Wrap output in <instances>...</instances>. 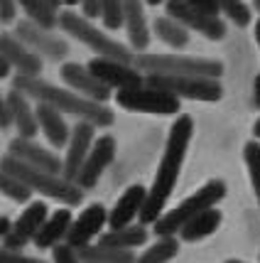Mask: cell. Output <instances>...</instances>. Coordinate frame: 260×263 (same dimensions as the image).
I'll return each mask as SVG.
<instances>
[{"label":"cell","instance_id":"7","mask_svg":"<svg viewBox=\"0 0 260 263\" xmlns=\"http://www.w3.org/2000/svg\"><path fill=\"white\" fill-rule=\"evenodd\" d=\"M145 84L159 91H167L177 99L189 101H218L224 96V86L218 79H202V77H145Z\"/></svg>","mask_w":260,"mask_h":263},{"label":"cell","instance_id":"45","mask_svg":"<svg viewBox=\"0 0 260 263\" xmlns=\"http://www.w3.org/2000/svg\"><path fill=\"white\" fill-rule=\"evenodd\" d=\"M62 3L67 5L69 10H71V8H76V5H81V0H62Z\"/></svg>","mask_w":260,"mask_h":263},{"label":"cell","instance_id":"38","mask_svg":"<svg viewBox=\"0 0 260 263\" xmlns=\"http://www.w3.org/2000/svg\"><path fill=\"white\" fill-rule=\"evenodd\" d=\"M0 263H45V261H37V258H30V256H23V253L3 251L0 253Z\"/></svg>","mask_w":260,"mask_h":263},{"label":"cell","instance_id":"36","mask_svg":"<svg viewBox=\"0 0 260 263\" xmlns=\"http://www.w3.org/2000/svg\"><path fill=\"white\" fill-rule=\"evenodd\" d=\"M192 8H196V10L206 12V15H211V17H218V3L216 0H187Z\"/></svg>","mask_w":260,"mask_h":263},{"label":"cell","instance_id":"10","mask_svg":"<svg viewBox=\"0 0 260 263\" xmlns=\"http://www.w3.org/2000/svg\"><path fill=\"white\" fill-rule=\"evenodd\" d=\"M12 34H15L20 42H25V45L30 47L34 54L49 59V62H62V59L69 54V45L62 37L52 34L49 30L30 23V20H20V23L15 25V32Z\"/></svg>","mask_w":260,"mask_h":263},{"label":"cell","instance_id":"8","mask_svg":"<svg viewBox=\"0 0 260 263\" xmlns=\"http://www.w3.org/2000/svg\"><path fill=\"white\" fill-rule=\"evenodd\" d=\"M115 103L133 111V114H157V116H179L182 103L177 96L167 91H159L152 86H137V89H128V91H115Z\"/></svg>","mask_w":260,"mask_h":263},{"label":"cell","instance_id":"6","mask_svg":"<svg viewBox=\"0 0 260 263\" xmlns=\"http://www.w3.org/2000/svg\"><path fill=\"white\" fill-rule=\"evenodd\" d=\"M226 197V182L224 180H211L204 187H199L194 195H189L184 202L170 209L167 214H162L159 221H155V234L157 236H174L177 231H182L194 217H199L206 209H214L221 199Z\"/></svg>","mask_w":260,"mask_h":263},{"label":"cell","instance_id":"12","mask_svg":"<svg viewBox=\"0 0 260 263\" xmlns=\"http://www.w3.org/2000/svg\"><path fill=\"white\" fill-rule=\"evenodd\" d=\"M49 219V209H47L45 202H30L27 209L17 217L12 231L3 239V251H12L20 253V249H25L27 241H34L39 229L45 227V221Z\"/></svg>","mask_w":260,"mask_h":263},{"label":"cell","instance_id":"32","mask_svg":"<svg viewBox=\"0 0 260 263\" xmlns=\"http://www.w3.org/2000/svg\"><path fill=\"white\" fill-rule=\"evenodd\" d=\"M101 23L106 30L125 27V5L123 0H101Z\"/></svg>","mask_w":260,"mask_h":263},{"label":"cell","instance_id":"40","mask_svg":"<svg viewBox=\"0 0 260 263\" xmlns=\"http://www.w3.org/2000/svg\"><path fill=\"white\" fill-rule=\"evenodd\" d=\"M12 227H15V221H10L8 217H3V219H0V236L5 239V236L12 231Z\"/></svg>","mask_w":260,"mask_h":263},{"label":"cell","instance_id":"9","mask_svg":"<svg viewBox=\"0 0 260 263\" xmlns=\"http://www.w3.org/2000/svg\"><path fill=\"white\" fill-rule=\"evenodd\" d=\"M165 10H167L170 17H174L177 23L184 25L189 32H199L206 40H214V42L226 37V25H224L221 17H211L206 12L196 10L187 0H167L165 3Z\"/></svg>","mask_w":260,"mask_h":263},{"label":"cell","instance_id":"11","mask_svg":"<svg viewBox=\"0 0 260 263\" xmlns=\"http://www.w3.org/2000/svg\"><path fill=\"white\" fill-rule=\"evenodd\" d=\"M89 69L111 91H128V89L145 86V77L135 64H123V62H115V59L93 57L89 62Z\"/></svg>","mask_w":260,"mask_h":263},{"label":"cell","instance_id":"24","mask_svg":"<svg viewBox=\"0 0 260 263\" xmlns=\"http://www.w3.org/2000/svg\"><path fill=\"white\" fill-rule=\"evenodd\" d=\"M145 241H147L145 224H133V227H125V229H111L98 236L101 246L121 249V251H133L135 246H143Z\"/></svg>","mask_w":260,"mask_h":263},{"label":"cell","instance_id":"18","mask_svg":"<svg viewBox=\"0 0 260 263\" xmlns=\"http://www.w3.org/2000/svg\"><path fill=\"white\" fill-rule=\"evenodd\" d=\"M0 57H5L12 64V69H17V77H39L42 74V57L34 54L12 32L0 34Z\"/></svg>","mask_w":260,"mask_h":263},{"label":"cell","instance_id":"16","mask_svg":"<svg viewBox=\"0 0 260 263\" xmlns=\"http://www.w3.org/2000/svg\"><path fill=\"white\" fill-rule=\"evenodd\" d=\"M8 155L17 158L20 162L30 165V167H37V170L52 172V175H64V160H59L52 150L37 145L34 140H27V138H15L8 145Z\"/></svg>","mask_w":260,"mask_h":263},{"label":"cell","instance_id":"35","mask_svg":"<svg viewBox=\"0 0 260 263\" xmlns=\"http://www.w3.org/2000/svg\"><path fill=\"white\" fill-rule=\"evenodd\" d=\"M17 10H20V3L17 0H0V23L10 25L17 17Z\"/></svg>","mask_w":260,"mask_h":263},{"label":"cell","instance_id":"29","mask_svg":"<svg viewBox=\"0 0 260 263\" xmlns=\"http://www.w3.org/2000/svg\"><path fill=\"white\" fill-rule=\"evenodd\" d=\"M179 253L177 236H159L143 256H137V263H170Z\"/></svg>","mask_w":260,"mask_h":263},{"label":"cell","instance_id":"49","mask_svg":"<svg viewBox=\"0 0 260 263\" xmlns=\"http://www.w3.org/2000/svg\"><path fill=\"white\" fill-rule=\"evenodd\" d=\"M226 263H243V261H236V258H231V261H226Z\"/></svg>","mask_w":260,"mask_h":263},{"label":"cell","instance_id":"19","mask_svg":"<svg viewBox=\"0 0 260 263\" xmlns=\"http://www.w3.org/2000/svg\"><path fill=\"white\" fill-rule=\"evenodd\" d=\"M147 192L143 184H130L123 195L118 197L115 206L108 212V227L111 229H125V227H133V219L143 214L147 202Z\"/></svg>","mask_w":260,"mask_h":263},{"label":"cell","instance_id":"31","mask_svg":"<svg viewBox=\"0 0 260 263\" xmlns=\"http://www.w3.org/2000/svg\"><path fill=\"white\" fill-rule=\"evenodd\" d=\"M218 3V10L226 15L236 27H248L253 23V12L243 0H216Z\"/></svg>","mask_w":260,"mask_h":263},{"label":"cell","instance_id":"41","mask_svg":"<svg viewBox=\"0 0 260 263\" xmlns=\"http://www.w3.org/2000/svg\"><path fill=\"white\" fill-rule=\"evenodd\" d=\"M10 69H12L10 62L5 57H0V79H8V77H10Z\"/></svg>","mask_w":260,"mask_h":263},{"label":"cell","instance_id":"13","mask_svg":"<svg viewBox=\"0 0 260 263\" xmlns=\"http://www.w3.org/2000/svg\"><path fill=\"white\" fill-rule=\"evenodd\" d=\"M62 79H64V84H67L71 91H76L79 96L89 99V101L106 103L113 96V91L89 69V64L64 62V64H62Z\"/></svg>","mask_w":260,"mask_h":263},{"label":"cell","instance_id":"48","mask_svg":"<svg viewBox=\"0 0 260 263\" xmlns=\"http://www.w3.org/2000/svg\"><path fill=\"white\" fill-rule=\"evenodd\" d=\"M255 10L260 12V0H255Z\"/></svg>","mask_w":260,"mask_h":263},{"label":"cell","instance_id":"33","mask_svg":"<svg viewBox=\"0 0 260 263\" xmlns=\"http://www.w3.org/2000/svg\"><path fill=\"white\" fill-rule=\"evenodd\" d=\"M0 192L8 199H12V202H20V204L32 199V190L25 182H20L17 177L8 175V172H0Z\"/></svg>","mask_w":260,"mask_h":263},{"label":"cell","instance_id":"34","mask_svg":"<svg viewBox=\"0 0 260 263\" xmlns=\"http://www.w3.org/2000/svg\"><path fill=\"white\" fill-rule=\"evenodd\" d=\"M52 261L54 263H81L76 249H71L69 243H59L52 249Z\"/></svg>","mask_w":260,"mask_h":263},{"label":"cell","instance_id":"25","mask_svg":"<svg viewBox=\"0 0 260 263\" xmlns=\"http://www.w3.org/2000/svg\"><path fill=\"white\" fill-rule=\"evenodd\" d=\"M221 212L218 209H206V212H202L199 217H194L184 229L179 231L182 241H189V243H194V241H202L206 239V236H211L218 227H221Z\"/></svg>","mask_w":260,"mask_h":263},{"label":"cell","instance_id":"39","mask_svg":"<svg viewBox=\"0 0 260 263\" xmlns=\"http://www.w3.org/2000/svg\"><path fill=\"white\" fill-rule=\"evenodd\" d=\"M0 123H3V130H8V128L15 126V116H12V108L10 103L3 99V103H0Z\"/></svg>","mask_w":260,"mask_h":263},{"label":"cell","instance_id":"28","mask_svg":"<svg viewBox=\"0 0 260 263\" xmlns=\"http://www.w3.org/2000/svg\"><path fill=\"white\" fill-rule=\"evenodd\" d=\"M17 3H20V8L25 10L30 23L39 25V27H45L49 32L59 27V12L52 10L45 0H17Z\"/></svg>","mask_w":260,"mask_h":263},{"label":"cell","instance_id":"4","mask_svg":"<svg viewBox=\"0 0 260 263\" xmlns=\"http://www.w3.org/2000/svg\"><path fill=\"white\" fill-rule=\"evenodd\" d=\"M135 67L145 77H202V79H221L224 64L209 57H189V54H157L140 52L135 54Z\"/></svg>","mask_w":260,"mask_h":263},{"label":"cell","instance_id":"23","mask_svg":"<svg viewBox=\"0 0 260 263\" xmlns=\"http://www.w3.org/2000/svg\"><path fill=\"white\" fill-rule=\"evenodd\" d=\"M74 219H71V212L67 206L64 209H57L54 214H49V219L45 221V227L39 229L37 239H34V246L37 249H54L62 243V239L67 241L69 229H71Z\"/></svg>","mask_w":260,"mask_h":263},{"label":"cell","instance_id":"2","mask_svg":"<svg viewBox=\"0 0 260 263\" xmlns=\"http://www.w3.org/2000/svg\"><path fill=\"white\" fill-rule=\"evenodd\" d=\"M12 89L23 91L30 99H37L39 103L52 106V108H57L62 114L76 116L79 121H89L96 128H108V126H113V121H115L113 111L106 108L103 103L89 101V99L79 96L76 91L54 86V84L39 79V77H15L12 79Z\"/></svg>","mask_w":260,"mask_h":263},{"label":"cell","instance_id":"27","mask_svg":"<svg viewBox=\"0 0 260 263\" xmlns=\"http://www.w3.org/2000/svg\"><path fill=\"white\" fill-rule=\"evenodd\" d=\"M81 263H137V256L133 251H121V249H108L101 243H91L79 249Z\"/></svg>","mask_w":260,"mask_h":263},{"label":"cell","instance_id":"20","mask_svg":"<svg viewBox=\"0 0 260 263\" xmlns=\"http://www.w3.org/2000/svg\"><path fill=\"white\" fill-rule=\"evenodd\" d=\"M125 5V32L130 49L140 54L150 45V27L145 20V0H123Z\"/></svg>","mask_w":260,"mask_h":263},{"label":"cell","instance_id":"3","mask_svg":"<svg viewBox=\"0 0 260 263\" xmlns=\"http://www.w3.org/2000/svg\"><path fill=\"white\" fill-rule=\"evenodd\" d=\"M0 172H8L12 177H17L20 182H25L32 192H39V195L49 197V199H57V202H64L67 206H76L84 199V190H81L76 182H69L64 180V175H52V172L37 170V167H30L20 162L12 155H3V162H0Z\"/></svg>","mask_w":260,"mask_h":263},{"label":"cell","instance_id":"1","mask_svg":"<svg viewBox=\"0 0 260 263\" xmlns=\"http://www.w3.org/2000/svg\"><path fill=\"white\" fill-rule=\"evenodd\" d=\"M192 136H194L192 116L179 114L174 118V123L170 126L167 145H165L162 160H159V165H157L152 187H150V192H147V202H145L143 214H140V224H155V221L162 219L165 204H167V199H170L172 192H174V184L179 180L182 162H184L187 148H189V143H192Z\"/></svg>","mask_w":260,"mask_h":263},{"label":"cell","instance_id":"47","mask_svg":"<svg viewBox=\"0 0 260 263\" xmlns=\"http://www.w3.org/2000/svg\"><path fill=\"white\" fill-rule=\"evenodd\" d=\"M147 5H159V3H167V0H145Z\"/></svg>","mask_w":260,"mask_h":263},{"label":"cell","instance_id":"22","mask_svg":"<svg viewBox=\"0 0 260 263\" xmlns=\"http://www.w3.org/2000/svg\"><path fill=\"white\" fill-rule=\"evenodd\" d=\"M34 111H37L39 130L45 133L47 140H49L54 148L69 145V140H71V130H69L67 121H64V116H62V111L52 108V106H47V103H39Z\"/></svg>","mask_w":260,"mask_h":263},{"label":"cell","instance_id":"21","mask_svg":"<svg viewBox=\"0 0 260 263\" xmlns=\"http://www.w3.org/2000/svg\"><path fill=\"white\" fill-rule=\"evenodd\" d=\"M27 99H30V96H25V93L17 91V89H10V91L5 93V101L10 103L12 116H15V128H17L20 138L32 140V138L39 133V121H37V111H32V106H30Z\"/></svg>","mask_w":260,"mask_h":263},{"label":"cell","instance_id":"5","mask_svg":"<svg viewBox=\"0 0 260 263\" xmlns=\"http://www.w3.org/2000/svg\"><path fill=\"white\" fill-rule=\"evenodd\" d=\"M59 27L69 37H74V40H79L81 45L93 49L96 57L115 59V62H123V64H135V52L130 47L121 45L118 40H113L111 34H106L103 30H98L84 12L64 10L59 15Z\"/></svg>","mask_w":260,"mask_h":263},{"label":"cell","instance_id":"42","mask_svg":"<svg viewBox=\"0 0 260 263\" xmlns=\"http://www.w3.org/2000/svg\"><path fill=\"white\" fill-rule=\"evenodd\" d=\"M253 103L260 108V74H255V81H253Z\"/></svg>","mask_w":260,"mask_h":263},{"label":"cell","instance_id":"46","mask_svg":"<svg viewBox=\"0 0 260 263\" xmlns=\"http://www.w3.org/2000/svg\"><path fill=\"white\" fill-rule=\"evenodd\" d=\"M253 136H255V138L260 140V118L255 121V126H253Z\"/></svg>","mask_w":260,"mask_h":263},{"label":"cell","instance_id":"30","mask_svg":"<svg viewBox=\"0 0 260 263\" xmlns=\"http://www.w3.org/2000/svg\"><path fill=\"white\" fill-rule=\"evenodd\" d=\"M243 160H246V167H248V177H250V187L255 192V199L260 204V143L250 140L243 148Z\"/></svg>","mask_w":260,"mask_h":263},{"label":"cell","instance_id":"44","mask_svg":"<svg viewBox=\"0 0 260 263\" xmlns=\"http://www.w3.org/2000/svg\"><path fill=\"white\" fill-rule=\"evenodd\" d=\"M253 34H255V42H258V47H260V17L255 20V25H253Z\"/></svg>","mask_w":260,"mask_h":263},{"label":"cell","instance_id":"37","mask_svg":"<svg viewBox=\"0 0 260 263\" xmlns=\"http://www.w3.org/2000/svg\"><path fill=\"white\" fill-rule=\"evenodd\" d=\"M81 12L93 20V17H101V0H81Z\"/></svg>","mask_w":260,"mask_h":263},{"label":"cell","instance_id":"15","mask_svg":"<svg viewBox=\"0 0 260 263\" xmlns=\"http://www.w3.org/2000/svg\"><path fill=\"white\" fill-rule=\"evenodd\" d=\"M108 224V212L103 204H89L79 217L74 219L71 229H69V236L64 243H69L71 249H84V246H91V241L96 236H101L103 227Z\"/></svg>","mask_w":260,"mask_h":263},{"label":"cell","instance_id":"43","mask_svg":"<svg viewBox=\"0 0 260 263\" xmlns=\"http://www.w3.org/2000/svg\"><path fill=\"white\" fill-rule=\"evenodd\" d=\"M45 3H47V5H49V8H52V10H54V12H59V8L64 5L62 0H45ZM59 15H62V12H59Z\"/></svg>","mask_w":260,"mask_h":263},{"label":"cell","instance_id":"14","mask_svg":"<svg viewBox=\"0 0 260 263\" xmlns=\"http://www.w3.org/2000/svg\"><path fill=\"white\" fill-rule=\"evenodd\" d=\"M96 143V126L89 121H79L71 128V140L67 145V158H64V180L76 182L84 162L89 158L91 148Z\"/></svg>","mask_w":260,"mask_h":263},{"label":"cell","instance_id":"17","mask_svg":"<svg viewBox=\"0 0 260 263\" xmlns=\"http://www.w3.org/2000/svg\"><path fill=\"white\" fill-rule=\"evenodd\" d=\"M113 160H115V138L113 136H101L96 143H93L89 158H86V162H84V167H81V172H79V177H76V184H79L81 190L96 187L98 177L106 172V167H108Z\"/></svg>","mask_w":260,"mask_h":263},{"label":"cell","instance_id":"26","mask_svg":"<svg viewBox=\"0 0 260 263\" xmlns=\"http://www.w3.org/2000/svg\"><path fill=\"white\" fill-rule=\"evenodd\" d=\"M152 32L167 47H174V49H184L189 45V30L170 15H157L155 23H152Z\"/></svg>","mask_w":260,"mask_h":263}]
</instances>
